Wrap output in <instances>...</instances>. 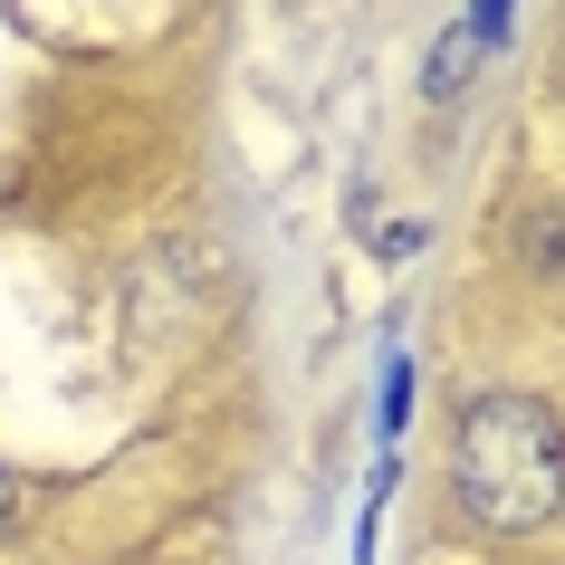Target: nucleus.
Listing matches in <instances>:
<instances>
[{
	"label": "nucleus",
	"mask_w": 565,
	"mask_h": 565,
	"mask_svg": "<svg viewBox=\"0 0 565 565\" xmlns=\"http://www.w3.org/2000/svg\"><path fill=\"white\" fill-rule=\"evenodd\" d=\"M403 413H413V364L393 355V364H384V450L403 441Z\"/></svg>",
	"instance_id": "20e7f679"
},
{
	"label": "nucleus",
	"mask_w": 565,
	"mask_h": 565,
	"mask_svg": "<svg viewBox=\"0 0 565 565\" xmlns=\"http://www.w3.org/2000/svg\"><path fill=\"white\" fill-rule=\"evenodd\" d=\"M450 499L489 536H536L565 518V422L527 393H479L450 441Z\"/></svg>",
	"instance_id": "f257e3e1"
},
{
	"label": "nucleus",
	"mask_w": 565,
	"mask_h": 565,
	"mask_svg": "<svg viewBox=\"0 0 565 565\" xmlns=\"http://www.w3.org/2000/svg\"><path fill=\"white\" fill-rule=\"evenodd\" d=\"M499 39H508V0H479L470 10V49H499Z\"/></svg>",
	"instance_id": "39448f33"
},
{
	"label": "nucleus",
	"mask_w": 565,
	"mask_h": 565,
	"mask_svg": "<svg viewBox=\"0 0 565 565\" xmlns=\"http://www.w3.org/2000/svg\"><path fill=\"white\" fill-rule=\"evenodd\" d=\"M0 527H10V470H0Z\"/></svg>",
	"instance_id": "423d86ee"
},
{
	"label": "nucleus",
	"mask_w": 565,
	"mask_h": 565,
	"mask_svg": "<svg viewBox=\"0 0 565 565\" xmlns=\"http://www.w3.org/2000/svg\"><path fill=\"white\" fill-rule=\"evenodd\" d=\"M460 77H470V39L450 30L441 49H431V67H422V87H431V96H450V87H460Z\"/></svg>",
	"instance_id": "7ed1b4c3"
},
{
	"label": "nucleus",
	"mask_w": 565,
	"mask_h": 565,
	"mask_svg": "<svg viewBox=\"0 0 565 565\" xmlns=\"http://www.w3.org/2000/svg\"><path fill=\"white\" fill-rule=\"evenodd\" d=\"M518 259H527L536 278H565V211H527V221H518Z\"/></svg>",
	"instance_id": "f03ea898"
}]
</instances>
